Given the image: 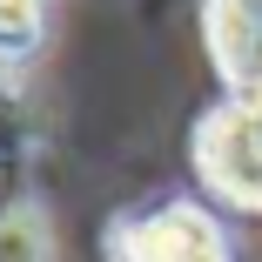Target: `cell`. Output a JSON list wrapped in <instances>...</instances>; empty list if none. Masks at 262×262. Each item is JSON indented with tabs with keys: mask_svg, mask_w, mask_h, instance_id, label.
I'll use <instances>...</instances> for the list:
<instances>
[{
	"mask_svg": "<svg viewBox=\"0 0 262 262\" xmlns=\"http://www.w3.org/2000/svg\"><path fill=\"white\" fill-rule=\"evenodd\" d=\"M208 54L235 94L262 88V0H208Z\"/></svg>",
	"mask_w": 262,
	"mask_h": 262,
	"instance_id": "cell-3",
	"label": "cell"
},
{
	"mask_svg": "<svg viewBox=\"0 0 262 262\" xmlns=\"http://www.w3.org/2000/svg\"><path fill=\"white\" fill-rule=\"evenodd\" d=\"M40 40V0H0V47H34Z\"/></svg>",
	"mask_w": 262,
	"mask_h": 262,
	"instance_id": "cell-4",
	"label": "cell"
},
{
	"mask_svg": "<svg viewBox=\"0 0 262 262\" xmlns=\"http://www.w3.org/2000/svg\"><path fill=\"white\" fill-rule=\"evenodd\" d=\"M121 255L128 262H229V242H222L215 215L175 202V208H162V215L135 222L121 235Z\"/></svg>",
	"mask_w": 262,
	"mask_h": 262,
	"instance_id": "cell-2",
	"label": "cell"
},
{
	"mask_svg": "<svg viewBox=\"0 0 262 262\" xmlns=\"http://www.w3.org/2000/svg\"><path fill=\"white\" fill-rule=\"evenodd\" d=\"M202 182L235 208H262V88L222 101L195 135Z\"/></svg>",
	"mask_w": 262,
	"mask_h": 262,
	"instance_id": "cell-1",
	"label": "cell"
}]
</instances>
